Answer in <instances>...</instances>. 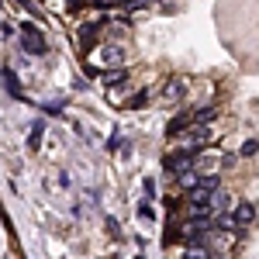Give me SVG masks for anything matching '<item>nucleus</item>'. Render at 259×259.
Listing matches in <instances>:
<instances>
[{"instance_id": "nucleus-1", "label": "nucleus", "mask_w": 259, "mask_h": 259, "mask_svg": "<svg viewBox=\"0 0 259 259\" xmlns=\"http://www.w3.org/2000/svg\"><path fill=\"white\" fill-rule=\"evenodd\" d=\"M94 69H118L121 62H124V52H121L118 45H100V49H94Z\"/></svg>"}, {"instance_id": "nucleus-2", "label": "nucleus", "mask_w": 259, "mask_h": 259, "mask_svg": "<svg viewBox=\"0 0 259 259\" xmlns=\"http://www.w3.org/2000/svg\"><path fill=\"white\" fill-rule=\"evenodd\" d=\"M24 49L28 52H45V38L38 35V28H24Z\"/></svg>"}]
</instances>
